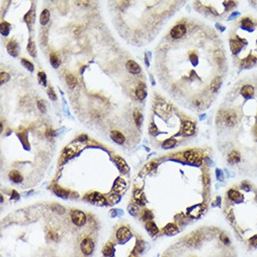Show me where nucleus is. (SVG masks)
<instances>
[{"mask_svg":"<svg viewBox=\"0 0 257 257\" xmlns=\"http://www.w3.org/2000/svg\"><path fill=\"white\" fill-rule=\"evenodd\" d=\"M190 59H191V63H192L193 65H196L197 64V61H198V57L195 54H191L190 56Z\"/></svg>","mask_w":257,"mask_h":257,"instance_id":"864d4df0","label":"nucleus"},{"mask_svg":"<svg viewBox=\"0 0 257 257\" xmlns=\"http://www.w3.org/2000/svg\"><path fill=\"white\" fill-rule=\"evenodd\" d=\"M203 238V233L200 232H196L187 240V244L191 247H195L198 244H200Z\"/></svg>","mask_w":257,"mask_h":257,"instance_id":"0eeeda50","label":"nucleus"},{"mask_svg":"<svg viewBox=\"0 0 257 257\" xmlns=\"http://www.w3.org/2000/svg\"><path fill=\"white\" fill-rule=\"evenodd\" d=\"M129 212H130L132 215H136L138 212V208L136 206L131 205V206L129 207Z\"/></svg>","mask_w":257,"mask_h":257,"instance_id":"8fccbe9b","label":"nucleus"},{"mask_svg":"<svg viewBox=\"0 0 257 257\" xmlns=\"http://www.w3.org/2000/svg\"><path fill=\"white\" fill-rule=\"evenodd\" d=\"M241 160V155H240L239 152L236 151V150H233L230 152L228 157V162L230 164H235L238 163Z\"/></svg>","mask_w":257,"mask_h":257,"instance_id":"aec40b11","label":"nucleus"},{"mask_svg":"<svg viewBox=\"0 0 257 257\" xmlns=\"http://www.w3.org/2000/svg\"><path fill=\"white\" fill-rule=\"evenodd\" d=\"M170 107L168 104H158V109H157V112L160 114V115H163L164 113L168 114L169 112Z\"/></svg>","mask_w":257,"mask_h":257,"instance_id":"c9c22d12","label":"nucleus"},{"mask_svg":"<svg viewBox=\"0 0 257 257\" xmlns=\"http://www.w3.org/2000/svg\"><path fill=\"white\" fill-rule=\"evenodd\" d=\"M110 136L112 140L118 144H123L125 142V137L121 132L118 131H112L110 134Z\"/></svg>","mask_w":257,"mask_h":257,"instance_id":"ddd939ff","label":"nucleus"},{"mask_svg":"<svg viewBox=\"0 0 257 257\" xmlns=\"http://www.w3.org/2000/svg\"><path fill=\"white\" fill-rule=\"evenodd\" d=\"M53 191H54V192L56 193L58 196L62 198L68 197V195H69V192H68L67 190L63 189V188L59 187V185H55V186L53 187Z\"/></svg>","mask_w":257,"mask_h":257,"instance_id":"393cba45","label":"nucleus"},{"mask_svg":"<svg viewBox=\"0 0 257 257\" xmlns=\"http://www.w3.org/2000/svg\"><path fill=\"white\" fill-rule=\"evenodd\" d=\"M7 49L9 54H10V56H13V57H16V56H18V54H19L20 48L18 42H17L16 40H10V41L7 44Z\"/></svg>","mask_w":257,"mask_h":257,"instance_id":"1a4fd4ad","label":"nucleus"},{"mask_svg":"<svg viewBox=\"0 0 257 257\" xmlns=\"http://www.w3.org/2000/svg\"><path fill=\"white\" fill-rule=\"evenodd\" d=\"M164 232L167 234V235H174V234L178 233V228L177 226L173 223H169L167 225L164 229Z\"/></svg>","mask_w":257,"mask_h":257,"instance_id":"a878e982","label":"nucleus"},{"mask_svg":"<svg viewBox=\"0 0 257 257\" xmlns=\"http://www.w3.org/2000/svg\"><path fill=\"white\" fill-rule=\"evenodd\" d=\"M10 78V75L7 72H1V74H0V79H1V85H3V83H6L7 82H8Z\"/></svg>","mask_w":257,"mask_h":257,"instance_id":"a19ab883","label":"nucleus"},{"mask_svg":"<svg viewBox=\"0 0 257 257\" xmlns=\"http://www.w3.org/2000/svg\"><path fill=\"white\" fill-rule=\"evenodd\" d=\"M253 22L249 18H244L241 22V27L246 30H251L253 28Z\"/></svg>","mask_w":257,"mask_h":257,"instance_id":"f704fd0d","label":"nucleus"},{"mask_svg":"<svg viewBox=\"0 0 257 257\" xmlns=\"http://www.w3.org/2000/svg\"><path fill=\"white\" fill-rule=\"evenodd\" d=\"M222 120L225 123V124L229 127L235 125L237 120V115L234 112L232 111H228V112H225L222 114Z\"/></svg>","mask_w":257,"mask_h":257,"instance_id":"20e7f679","label":"nucleus"},{"mask_svg":"<svg viewBox=\"0 0 257 257\" xmlns=\"http://www.w3.org/2000/svg\"><path fill=\"white\" fill-rule=\"evenodd\" d=\"M27 51L29 53L30 56H33V57H35V56H36V52H37V51H36V44H35V42L33 41V40H29L28 45H27Z\"/></svg>","mask_w":257,"mask_h":257,"instance_id":"cd10ccee","label":"nucleus"},{"mask_svg":"<svg viewBox=\"0 0 257 257\" xmlns=\"http://www.w3.org/2000/svg\"><path fill=\"white\" fill-rule=\"evenodd\" d=\"M149 131H150V133L152 134V135H156L158 133V128H157L156 125L153 123L150 124V127H149Z\"/></svg>","mask_w":257,"mask_h":257,"instance_id":"09e8293b","label":"nucleus"},{"mask_svg":"<svg viewBox=\"0 0 257 257\" xmlns=\"http://www.w3.org/2000/svg\"><path fill=\"white\" fill-rule=\"evenodd\" d=\"M47 94H48V97L51 99V101H56V99H57V96H56V93H55V91H54V89H53L51 87L48 88V91H47Z\"/></svg>","mask_w":257,"mask_h":257,"instance_id":"79ce46f5","label":"nucleus"},{"mask_svg":"<svg viewBox=\"0 0 257 257\" xmlns=\"http://www.w3.org/2000/svg\"><path fill=\"white\" fill-rule=\"evenodd\" d=\"M228 195H229V199L233 202L238 203V202H241V200H243L242 195H241L239 191H236V190L231 189L230 191L228 192Z\"/></svg>","mask_w":257,"mask_h":257,"instance_id":"a211bd4d","label":"nucleus"},{"mask_svg":"<svg viewBox=\"0 0 257 257\" xmlns=\"http://www.w3.org/2000/svg\"><path fill=\"white\" fill-rule=\"evenodd\" d=\"M35 20H36V12H35L34 10H30L26 14L24 17V21L26 22L27 25L29 27H31L32 25L34 24Z\"/></svg>","mask_w":257,"mask_h":257,"instance_id":"2eb2a0df","label":"nucleus"},{"mask_svg":"<svg viewBox=\"0 0 257 257\" xmlns=\"http://www.w3.org/2000/svg\"><path fill=\"white\" fill-rule=\"evenodd\" d=\"M87 199L91 203L94 205H97V206H102L106 203L105 198L98 192H93L91 194L88 195Z\"/></svg>","mask_w":257,"mask_h":257,"instance_id":"7ed1b4c3","label":"nucleus"},{"mask_svg":"<svg viewBox=\"0 0 257 257\" xmlns=\"http://www.w3.org/2000/svg\"><path fill=\"white\" fill-rule=\"evenodd\" d=\"M133 116H134V120H135L136 125L139 127V126L142 124V120H143V117H142V115L140 112V111L138 110V109L135 110V112H134V114H133Z\"/></svg>","mask_w":257,"mask_h":257,"instance_id":"c756f323","label":"nucleus"},{"mask_svg":"<svg viewBox=\"0 0 257 257\" xmlns=\"http://www.w3.org/2000/svg\"><path fill=\"white\" fill-rule=\"evenodd\" d=\"M126 67H127V71L130 73L134 74H137L138 73H140L141 67L140 66L136 63V62L133 61V60H128L126 63Z\"/></svg>","mask_w":257,"mask_h":257,"instance_id":"f8f14e48","label":"nucleus"},{"mask_svg":"<svg viewBox=\"0 0 257 257\" xmlns=\"http://www.w3.org/2000/svg\"><path fill=\"white\" fill-rule=\"evenodd\" d=\"M114 252H115V249H114V246L112 244V243L109 242L104 246V249H103V254H104L105 256L108 257H111L113 255Z\"/></svg>","mask_w":257,"mask_h":257,"instance_id":"b1692460","label":"nucleus"},{"mask_svg":"<svg viewBox=\"0 0 257 257\" xmlns=\"http://www.w3.org/2000/svg\"><path fill=\"white\" fill-rule=\"evenodd\" d=\"M71 220L78 226H82L86 223V214L81 211L75 210L71 212Z\"/></svg>","mask_w":257,"mask_h":257,"instance_id":"f257e3e1","label":"nucleus"},{"mask_svg":"<svg viewBox=\"0 0 257 257\" xmlns=\"http://www.w3.org/2000/svg\"><path fill=\"white\" fill-rule=\"evenodd\" d=\"M171 36L174 39L180 38L186 33V28L184 25H177L171 30Z\"/></svg>","mask_w":257,"mask_h":257,"instance_id":"6e6552de","label":"nucleus"},{"mask_svg":"<svg viewBox=\"0 0 257 257\" xmlns=\"http://www.w3.org/2000/svg\"><path fill=\"white\" fill-rule=\"evenodd\" d=\"M195 125L191 121H185L182 125V131L185 135H191L195 133Z\"/></svg>","mask_w":257,"mask_h":257,"instance_id":"9d476101","label":"nucleus"},{"mask_svg":"<svg viewBox=\"0 0 257 257\" xmlns=\"http://www.w3.org/2000/svg\"><path fill=\"white\" fill-rule=\"evenodd\" d=\"M220 239H221L222 242L225 244H229V237H227V235L225 233H221L220 235Z\"/></svg>","mask_w":257,"mask_h":257,"instance_id":"de8ad7c7","label":"nucleus"},{"mask_svg":"<svg viewBox=\"0 0 257 257\" xmlns=\"http://www.w3.org/2000/svg\"><path fill=\"white\" fill-rule=\"evenodd\" d=\"M135 94H136V97L139 100H143V99L146 98L147 91H146L145 85L143 83H139V85L137 86L136 89H135Z\"/></svg>","mask_w":257,"mask_h":257,"instance_id":"dca6fc26","label":"nucleus"},{"mask_svg":"<svg viewBox=\"0 0 257 257\" xmlns=\"http://www.w3.org/2000/svg\"><path fill=\"white\" fill-rule=\"evenodd\" d=\"M146 228H147V230L148 231L149 233L151 234L152 236L156 235L158 233V226H156V224H155L153 222L151 221L148 222L147 223V225H146Z\"/></svg>","mask_w":257,"mask_h":257,"instance_id":"bb28decb","label":"nucleus"},{"mask_svg":"<svg viewBox=\"0 0 257 257\" xmlns=\"http://www.w3.org/2000/svg\"><path fill=\"white\" fill-rule=\"evenodd\" d=\"M203 180H204V183L206 184V185L209 184V177H208L207 176H204V177H203Z\"/></svg>","mask_w":257,"mask_h":257,"instance_id":"bf43d9fd","label":"nucleus"},{"mask_svg":"<svg viewBox=\"0 0 257 257\" xmlns=\"http://www.w3.org/2000/svg\"><path fill=\"white\" fill-rule=\"evenodd\" d=\"M244 45V43L241 41V40H232L230 41V48L231 51L233 54H237L241 51V48Z\"/></svg>","mask_w":257,"mask_h":257,"instance_id":"f3484780","label":"nucleus"},{"mask_svg":"<svg viewBox=\"0 0 257 257\" xmlns=\"http://www.w3.org/2000/svg\"><path fill=\"white\" fill-rule=\"evenodd\" d=\"M126 188V182L122 178H117L113 185V191L115 192H122Z\"/></svg>","mask_w":257,"mask_h":257,"instance_id":"4468645a","label":"nucleus"},{"mask_svg":"<svg viewBox=\"0 0 257 257\" xmlns=\"http://www.w3.org/2000/svg\"><path fill=\"white\" fill-rule=\"evenodd\" d=\"M94 249V243L90 238H85L81 243V250L86 255H90Z\"/></svg>","mask_w":257,"mask_h":257,"instance_id":"39448f33","label":"nucleus"},{"mask_svg":"<svg viewBox=\"0 0 257 257\" xmlns=\"http://www.w3.org/2000/svg\"><path fill=\"white\" fill-rule=\"evenodd\" d=\"M37 107L40 109V111L41 112H46V107H45V102L43 101H37Z\"/></svg>","mask_w":257,"mask_h":257,"instance_id":"49530a36","label":"nucleus"},{"mask_svg":"<svg viewBox=\"0 0 257 257\" xmlns=\"http://www.w3.org/2000/svg\"><path fill=\"white\" fill-rule=\"evenodd\" d=\"M143 218L146 220H150L152 218V213L150 211H146L143 214Z\"/></svg>","mask_w":257,"mask_h":257,"instance_id":"603ef678","label":"nucleus"},{"mask_svg":"<svg viewBox=\"0 0 257 257\" xmlns=\"http://www.w3.org/2000/svg\"><path fill=\"white\" fill-rule=\"evenodd\" d=\"M66 82L70 88H74L77 85V80L76 78L71 74H67L66 75Z\"/></svg>","mask_w":257,"mask_h":257,"instance_id":"7c9ffc66","label":"nucleus"},{"mask_svg":"<svg viewBox=\"0 0 257 257\" xmlns=\"http://www.w3.org/2000/svg\"><path fill=\"white\" fill-rule=\"evenodd\" d=\"M109 200H110L111 202H112V203H115L119 201L120 197H119L118 195L112 194V195H110V196H109Z\"/></svg>","mask_w":257,"mask_h":257,"instance_id":"3c124183","label":"nucleus"},{"mask_svg":"<svg viewBox=\"0 0 257 257\" xmlns=\"http://www.w3.org/2000/svg\"><path fill=\"white\" fill-rule=\"evenodd\" d=\"M48 237H49L50 239L53 240V241H55V240L57 239V235H56V233H54L50 232L49 233H48Z\"/></svg>","mask_w":257,"mask_h":257,"instance_id":"6e6d98bb","label":"nucleus"},{"mask_svg":"<svg viewBox=\"0 0 257 257\" xmlns=\"http://www.w3.org/2000/svg\"><path fill=\"white\" fill-rule=\"evenodd\" d=\"M241 93L244 98H250L254 94V88L252 86H249V85L244 86L241 89Z\"/></svg>","mask_w":257,"mask_h":257,"instance_id":"412c9836","label":"nucleus"},{"mask_svg":"<svg viewBox=\"0 0 257 257\" xmlns=\"http://www.w3.org/2000/svg\"><path fill=\"white\" fill-rule=\"evenodd\" d=\"M143 250H144L143 241H138L136 244V247H135V251H136L137 252H138V253H140V252H142Z\"/></svg>","mask_w":257,"mask_h":257,"instance_id":"c03bdc74","label":"nucleus"},{"mask_svg":"<svg viewBox=\"0 0 257 257\" xmlns=\"http://www.w3.org/2000/svg\"><path fill=\"white\" fill-rule=\"evenodd\" d=\"M22 64L23 65L28 71H33V70H34V66H33V63H32L31 62L29 61V60H27L26 59H22Z\"/></svg>","mask_w":257,"mask_h":257,"instance_id":"58836bf2","label":"nucleus"},{"mask_svg":"<svg viewBox=\"0 0 257 257\" xmlns=\"http://www.w3.org/2000/svg\"><path fill=\"white\" fill-rule=\"evenodd\" d=\"M214 56H215V59L217 60V63H222L223 61V59H224V56H223L222 52L221 51H216Z\"/></svg>","mask_w":257,"mask_h":257,"instance_id":"37998d69","label":"nucleus"},{"mask_svg":"<svg viewBox=\"0 0 257 257\" xmlns=\"http://www.w3.org/2000/svg\"><path fill=\"white\" fill-rule=\"evenodd\" d=\"M176 143V140L175 138H169L167 140H165V142H163V145H162V147L164 149H170L173 148Z\"/></svg>","mask_w":257,"mask_h":257,"instance_id":"e433bc0d","label":"nucleus"},{"mask_svg":"<svg viewBox=\"0 0 257 257\" xmlns=\"http://www.w3.org/2000/svg\"><path fill=\"white\" fill-rule=\"evenodd\" d=\"M46 135L48 138H51V137H53V135H54V131H53L52 130H48L47 131Z\"/></svg>","mask_w":257,"mask_h":257,"instance_id":"4d7b16f0","label":"nucleus"},{"mask_svg":"<svg viewBox=\"0 0 257 257\" xmlns=\"http://www.w3.org/2000/svg\"><path fill=\"white\" fill-rule=\"evenodd\" d=\"M257 58L255 57L254 56H249L248 57H246L245 59H244L241 61V66L243 67H252V65H254L256 62Z\"/></svg>","mask_w":257,"mask_h":257,"instance_id":"6ab92c4d","label":"nucleus"},{"mask_svg":"<svg viewBox=\"0 0 257 257\" xmlns=\"http://www.w3.org/2000/svg\"><path fill=\"white\" fill-rule=\"evenodd\" d=\"M185 158L189 163L200 165L202 161L200 153L195 150H188L185 153Z\"/></svg>","mask_w":257,"mask_h":257,"instance_id":"f03ea898","label":"nucleus"},{"mask_svg":"<svg viewBox=\"0 0 257 257\" xmlns=\"http://www.w3.org/2000/svg\"><path fill=\"white\" fill-rule=\"evenodd\" d=\"M38 80H39L40 84L42 85L43 86H47V77L46 74L43 71L38 73Z\"/></svg>","mask_w":257,"mask_h":257,"instance_id":"4c0bfd02","label":"nucleus"},{"mask_svg":"<svg viewBox=\"0 0 257 257\" xmlns=\"http://www.w3.org/2000/svg\"><path fill=\"white\" fill-rule=\"evenodd\" d=\"M50 20V11L48 9H45L42 11L40 13V22L43 25H45L48 24Z\"/></svg>","mask_w":257,"mask_h":257,"instance_id":"5701e85b","label":"nucleus"},{"mask_svg":"<svg viewBox=\"0 0 257 257\" xmlns=\"http://www.w3.org/2000/svg\"><path fill=\"white\" fill-rule=\"evenodd\" d=\"M221 83H222L221 78L220 77L214 78L212 80V82H211V89H212L213 91H214V92L217 91V89H219L220 86H221Z\"/></svg>","mask_w":257,"mask_h":257,"instance_id":"473e14b6","label":"nucleus"},{"mask_svg":"<svg viewBox=\"0 0 257 257\" xmlns=\"http://www.w3.org/2000/svg\"><path fill=\"white\" fill-rule=\"evenodd\" d=\"M114 160H115V162L116 163V165L118 166L119 169L120 170L121 173H128L130 169H129V166L127 165V162H126L122 158H120V157H119V156H116V157H115Z\"/></svg>","mask_w":257,"mask_h":257,"instance_id":"9b49d317","label":"nucleus"},{"mask_svg":"<svg viewBox=\"0 0 257 257\" xmlns=\"http://www.w3.org/2000/svg\"><path fill=\"white\" fill-rule=\"evenodd\" d=\"M51 207H52V209L54 210L55 211H57L59 214H63V213H64V208H63V206H59V205L53 204Z\"/></svg>","mask_w":257,"mask_h":257,"instance_id":"a18cd8bd","label":"nucleus"},{"mask_svg":"<svg viewBox=\"0 0 257 257\" xmlns=\"http://www.w3.org/2000/svg\"><path fill=\"white\" fill-rule=\"evenodd\" d=\"M237 15H239V13H237V12H234V13L231 15V18H229V19H232L233 18H235V16H237Z\"/></svg>","mask_w":257,"mask_h":257,"instance_id":"052dcab7","label":"nucleus"},{"mask_svg":"<svg viewBox=\"0 0 257 257\" xmlns=\"http://www.w3.org/2000/svg\"><path fill=\"white\" fill-rule=\"evenodd\" d=\"M50 63H51V66L54 68H58L61 63V61L59 59V56L56 54V53H51L50 55Z\"/></svg>","mask_w":257,"mask_h":257,"instance_id":"c85d7f7f","label":"nucleus"},{"mask_svg":"<svg viewBox=\"0 0 257 257\" xmlns=\"http://www.w3.org/2000/svg\"><path fill=\"white\" fill-rule=\"evenodd\" d=\"M250 242H251V244H252L253 247L257 248V235L252 237V239H251Z\"/></svg>","mask_w":257,"mask_h":257,"instance_id":"5fc2aeb1","label":"nucleus"},{"mask_svg":"<svg viewBox=\"0 0 257 257\" xmlns=\"http://www.w3.org/2000/svg\"><path fill=\"white\" fill-rule=\"evenodd\" d=\"M131 237V233L128 228L123 226L117 230L116 238L118 241L124 242V241H128Z\"/></svg>","mask_w":257,"mask_h":257,"instance_id":"423d86ee","label":"nucleus"},{"mask_svg":"<svg viewBox=\"0 0 257 257\" xmlns=\"http://www.w3.org/2000/svg\"><path fill=\"white\" fill-rule=\"evenodd\" d=\"M134 197H135V200L140 204H142L145 201V196H144L143 192L141 190L135 191V194H134Z\"/></svg>","mask_w":257,"mask_h":257,"instance_id":"72a5a7b5","label":"nucleus"},{"mask_svg":"<svg viewBox=\"0 0 257 257\" xmlns=\"http://www.w3.org/2000/svg\"><path fill=\"white\" fill-rule=\"evenodd\" d=\"M226 3H227L228 4H225V6L227 7V9L231 8V7H234V3L232 2V1H229V2H226Z\"/></svg>","mask_w":257,"mask_h":257,"instance_id":"13d9d810","label":"nucleus"},{"mask_svg":"<svg viewBox=\"0 0 257 257\" xmlns=\"http://www.w3.org/2000/svg\"><path fill=\"white\" fill-rule=\"evenodd\" d=\"M10 28H11V26H10V23L7 22H3L1 23V33H2V35L5 36H8L10 31Z\"/></svg>","mask_w":257,"mask_h":257,"instance_id":"2f4dec72","label":"nucleus"},{"mask_svg":"<svg viewBox=\"0 0 257 257\" xmlns=\"http://www.w3.org/2000/svg\"><path fill=\"white\" fill-rule=\"evenodd\" d=\"M156 167H157V162H150V163L147 164V165L144 167V169H142V172H144L145 173H147L150 171H151L152 169L156 168Z\"/></svg>","mask_w":257,"mask_h":257,"instance_id":"ea45409f","label":"nucleus"},{"mask_svg":"<svg viewBox=\"0 0 257 257\" xmlns=\"http://www.w3.org/2000/svg\"><path fill=\"white\" fill-rule=\"evenodd\" d=\"M9 177L14 183H20V182H22V180H23V177L21 175V173L18 171H17V170H12L9 173Z\"/></svg>","mask_w":257,"mask_h":257,"instance_id":"4be33fe9","label":"nucleus"}]
</instances>
